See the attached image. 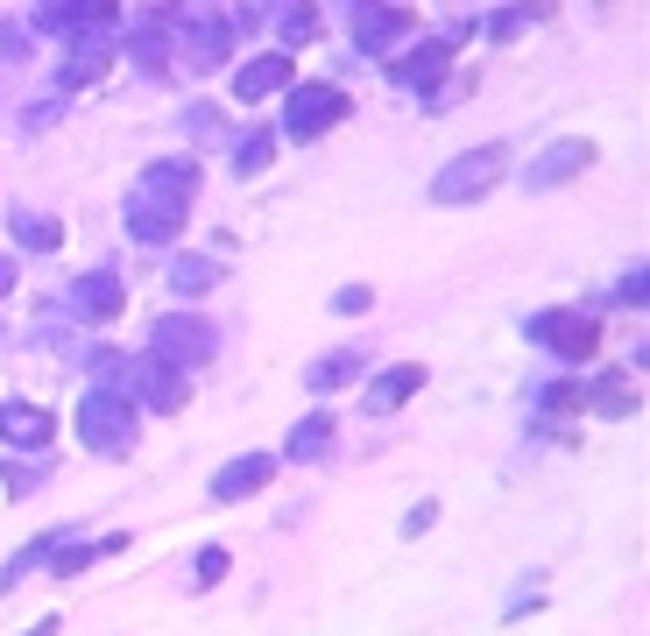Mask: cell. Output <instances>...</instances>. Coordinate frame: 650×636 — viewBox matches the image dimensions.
I'll use <instances>...</instances> for the list:
<instances>
[{"label": "cell", "instance_id": "7", "mask_svg": "<svg viewBox=\"0 0 650 636\" xmlns=\"http://www.w3.org/2000/svg\"><path fill=\"white\" fill-rule=\"evenodd\" d=\"M156 347H163V354H177V361H206L212 354V332L191 326V318H170V326L156 332Z\"/></svg>", "mask_w": 650, "mask_h": 636}, {"label": "cell", "instance_id": "6", "mask_svg": "<svg viewBox=\"0 0 650 636\" xmlns=\"http://www.w3.org/2000/svg\"><path fill=\"white\" fill-rule=\"evenodd\" d=\"M262 481H269V453H241L233 467L212 474V502H241V495H255Z\"/></svg>", "mask_w": 650, "mask_h": 636}, {"label": "cell", "instance_id": "16", "mask_svg": "<svg viewBox=\"0 0 650 636\" xmlns=\"http://www.w3.org/2000/svg\"><path fill=\"white\" fill-rule=\"evenodd\" d=\"M431 516H439V502H418V509H410V516H404V530H410V538H418V530L431 524Z\"/></svg>", "mask_w": 650, "mask_h": 636}, {"label": "cell", "instance_id": "8", "mask_svg": "<svg viewBox=\"0 0 650 636\" xmlns=\"http://www.w3.org/2000/svg\"><path fill=\"white\" fill-rule=\"evenodd\" d=\"M135 396H142V404H156V410H177V404H185V390H177V375H170L163 361H142V368H135Z\"/></svg>", "mask_w": 650, "mask_h": 636}, {"label": "cell", "instance_id": "11", "mask_svg": "<svg viewBox=\"0 0 650 636\" xmlns=\"http://www.w3.org/2000/svg\"><path fill=\"white\" fill-rule=\"evenodd\" d=\"M326 446H332V417H305L283 453H290V460H326Z\"/></svg>", "mask_w": 650, "mask_h": 636}, {"label": "cell", "instance_id": "14", "mask_svg": "<svg viewBox=\"0 0 650 636\" xmlns=\"http://www.w3.org/2000/svg\"><path fill=\"white\" fill-rule=\"evenodd\" d=\"M346 375H354V361H319L311 368V390H340Z\"/></svg>", "mask_w": 650, "mask_h": 636}, {"label": "cell", "instance_id": "4", "mask_svg": "<svg viewBox=\"0 0 650 636\" xmlns=\"http://www.w3.org/2000/svg\"><path fill=\"white\" fill-rule=\"evenodd\" d=\"M340 113H346V99L326 92V86H305V92L290 99V128H297V135H319V128H332Z\"/></svg>", "mask_w": 650, "mask_h": 636}, {"label": "cell", "instance_id": "10", "mask_svg": "<svg viewBox=\"0 0 650 636\" xmlns=\"http://www.w3.org/2000/svg\"><path fill=\"white\" fill-rule=\"evenodd\" d=\"M425 382V368H389V375H375V390H368V410H396L410 390Z\"/></svg>", "mask_w": 650, "mask_h": 636}, {"label": "cell", "instance_id": "12", "mask_svg": "<svg viewBox=\"0 0 650 636\" xmlns=\"http://www.w3.org/2000/svg\"><path fill=\"white\" fill-rule=\"evenodd\" d=\"M283 78H290V57H269V64H247V72H241V99H262V92H276Z\"/></svg>", "mask_w": 650, "mask_h": 636}, {"label": "cell", "instance_id": "13", "mask_svg": "<svg viewBox=\"0 0 650 636\" xmlns=\"http://www.w3.org/2000/svg\"><path fill=\"white\" fill-rule=\"evenodd\" d=\"M220 573H227V551H220V545H212V551H198V559H191V580H198V588H212Z\"/></svg>", "mask_w": 650, "mask_h": 636}, {"label": "cell", "instance_id": "18", "mask_svg": "<svg viewBox=\"0 0 650 636\" xmlns=\"http://www.w3.org/2000/svg\"><path fill=\"white\" fill-rule=\"evenodd\" d=\"M0 290H8V262H0Z\"/></svg>", "mask_w": 650, "mask_h": 636}, {"label": "cell", "instance_id": "17", "mask_svg": "<svg viewBox=\"0 0 650 636\" xmlns=\"http://www.w3.org/2000/svg\"><path fill=\"white\" fill-rule=\"evenodd\" d=\"M29 636H57V623H49V615H43V623H36V629H29Z\"/></svg>", "mask_w": 650, "mask_h": 636}, {"label": "cell", "instance_id": "1", "mask_svg": "<svg viewBox=\"0 0 650 636\" xmlns=\"http://www.w3.org/2000/svg\"><path fill=\"white\" fill-rule=\"evenodd\" d=\"M503 171H509V156H503V149H466L453 171L431 184V198H439V206H466V198H481V191H488V184L503 177Z\"/></svg>", "mask_w": 650, "mask_h": 636}, {"label": "cell", "instance_id": "15", "mask_svg": "<svg viewBox=\"0 0 650 636\" xmlns=\"http://www.w3.org/2000/svg\"><path fill=\"white\" fill-rule=\"evenodd\" d=\"M177 290H212V270L206 262H177Z\"/></svg>", "mask_w": 650, "mask_h": 636}, {"label": "cell", "instance_id": "3", "mask_svg": "<svg viewBox=\"0 0 650 636\" xmlns=\"http://www.w3.org/2000/svg\"><path fill=\"white\" fill-rule=\"evenodd\" d=\"M530 332H538L544 347H559V354H573V361L594 354V318L587 311H552V318H538Z\"/></svg>", "mask_w": 650, "mask_h": 636}, {"label": "cell", "instance_id": "2", "mask_svg": "<svg viewBox=\"0 0 650 636\" xmlns=\"http://www.w3.org/2000/svg\"><path fill=\"white\" fill-rule=\"evenodd\" d=\"M78 431H86V446L121 460L128 446H135V410L121 404V396H86V410H78Z\"/></svg>", "mask_w": 650, "mask_h": 636}, {"label": "cell", "instance_id": "5", "mask_svg": "<svg viewBox=\"0 0 650 636\" xmlns=\"http://www.w3.org/2000/svg\"><path fill=\"white\" fill-rule=\"evenodd\" d=\"M49 431H57V425H49V410H36V404H8V410H0V439H8V446H29V453H43Z\"/></svg>", "mask_w": 650, "mask_h": 636}, {"label": "cell", "instance_id": "9", "mask_svg": "<svg viewBox=\"0 0 650 636\" xmlns=\"http://www.w3.org/2000/svg\"><path fill=\"white\" fill-rule=\"evenodd\" d=\"M587 163H594L587 142H559V149H544V156H538V184H559V177L587 171Z\"/></svg>", "mask_w": 650, "mask_h": 636}]
</instances>
